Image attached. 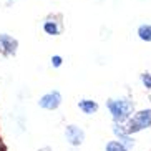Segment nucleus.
Returning <instances> with one entry per match:
<instances>
[{
  "mask_svg": "<svg viewBox=\"0 0 151 151\" xmlns=\"http://www.w3.org/2000/svg\"><path fill=\"white\" fill-rule=\"evenodd\" d=\"M105 151H129V148L124 146L120 139H111L105 145Z\"/></svg>",
  "mask_w": 151,
  "mask_h": 151,
  "instance_id": "nucleus-9",
  "label": "nucleus"
},
{
  "mask_svg": "<svg viewBox=\"0 0 151 151\" xmlns=\"http://www.w3.org/2000/svg\"><path fill=\"white\" fill-rule=\"evenodd\" d=\"M43 30H45V33L53 35V37L60 33V27H58L57 22H53V20H47V22L43 23Z\"/></svg>",
  "mask_w": 151,
  "mask_h": 151,
  "instance_id": "nucleus-10",
  "label": "nucleus"
},
{
  "mask_svg": "<svg viewBox=\"0 0 151 151\" xmlns=\"http://www.w3.org/2000/svg\"><path fill=\"white\" fill-rule=\"evenodd\" d=\"M65 139L70 143L71 146H80L85 141V131L76 126V124H68L65 128Z\"/></svg>",
  "mask_w": 151,
  "mask_h": 151,
  "instance_id": "nucleus-4",
  "label": "nucleus"
},
{
  "mask_svg": "<svg viewBox=\"0 0 151 151\" xmlns=\"http://www.w3.org/2000/svg\"><path fill=\"white\" fill-rule=\"evenodd\" d=\"M106 108L115 123L128 121V118L134 113V103L131 100H126V98H118V100L111 98L106 101Z\"/></svg>",
  "mask_w": 151,
  "mask_h": 151,
  "instance_id": "nucleus-1",
  "label": "nucleus"
},
{
  "mask_svg": "<svg viewBox=\"0 0 151 151\" xmlns=\"http://www.w3.org/2000/svg\"><path fill=\"white\" fill-rule=\"evenodd\" d=\"M113 133H115V136L120 139L121 143H123L124 146H128L129 150L134 146V139L133 136L126 131V126H123L121 123H113Z\"/></svg>",
  "mask_w": 151,
  "mask_h": 151,
  "instance_id": "nucleus-6",
  "label": "nucleus"
},
{
  "mask_svg": "<svg viewBox=\"0 0 151 151\" xmlns=\"http://www.w3.org/2000/svg\"><path fill=\"white\" fill-rule=\"evenodd\" d=\"M18 50V42L9 33H0V52L4 55H15Z\"/></svg>",
  "mask_w": 151,
  "mask_h": 151,
  "instance_id": "nucleus-5",
  "label": "nucleus"
},
{
  "mask_svg": "<svg viewBox=\"0 0 151 151\" xmlns=\"http://www.w3.org/2000/svg\"><path fill=\"white\" fill-rule=\"evenodd\" d=\"M60 105H62V93L57 91V90L48 91V93L42 95V96L38 98V106L43 108V110L53 111V110H57Z\"/></svg>",
  "mask_w": 151,
  "mask_h": 151,
  "instance_id": "nucleus-3",
  "label": "nucleus"
},
{
  "mask_svg": "<svg viewBox=\"0 0 151 151\" xmlns=\"http://www.w3.org/2000/svg\"><path fill=\"white\" fill-rule=\"evenodd\" d=\"M151 128V108H146V110L136 111L128 118L126 121V131L129 134L139 133L143 129Z\"/></svg>",
  "mask_w": 151,
  "mask_h": 151,
  "instance_id": "nucleus-2",
  "label": "nucleus"
},
{
  "mask_svg": "<svg viewBox=\"0 0 151 151\" xmlns=\"http://www.w3.org/2000/svg\"><path fill=\"white\" fill-rule=\"evenodd\" d=\"M62 63H63V58L60 55H53L52 57V67L58 68V67H62Z\"/></svg>",
  "mask_w": 151,
  "mask_h": 151,
  "instance_id": "nucleus-12",
  "label": "nucleus"
},
{
  "mask_svg": "<svg viewBox=\"0 0 151 151\" xmlns=\"http://www.w3.org/2000/svg\"><path fill=\"white\" fill-rule=\"evenodd\" d=\"M138 37L143 42H151V25L150 23H143L138 27Z\"/></svg>",
  "mask_w": 151,
  "mask_h": 151,
  "instance_id": "nucleus-8",
  "label": "nucleus"
},
{
  "mask_svg": "<svg viewBox=\"0 0 151 151\" xmlns=\"http://www.w3.org/2000/svg\"><path fill=\"white\" fill-rule=\"evenodd\" d=\"M141 83L146 90H151V73H143L141 75Z\"/></svg>",
  "mask_w": 151,
  "mask_h": 151,
  "instance_id": "nucleus-11",
  "label": "nucleus"
},
{
  "mask_svg": "<svg viewBox=\"0 0 151 151\" xmlns=\"http://www.w3.org/2000/svg\"><path fill=\"white\" fill-rule=\"evenodd\" d=\"M78 108H80L81 111H83L85 115H93V113H96L98 111V103L95 101V100H80L78 101Z\"/></svg>",
  "mask_w": 151,
  "mask_h": 151,
  "instance_id": "nucleus-7",
  "label": "nucleus"
}]
</instances>
